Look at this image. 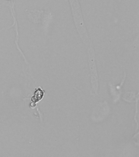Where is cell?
Masks as SVG:
<instances>
[{"mask_svg": "<svg viewBox=\"0 0 139 157\" xmlns=\"http://www.w3.org/2000/svg\"><path fill=\"white\" fill-rule=\"evenodd\" d=\"M35 106H36V105H35V103H31V104H30V106H31V107H32V108H34V107H35Z\"/></svg>", "mask_w": 139, "mask_h": 157, "instance_id": "2", "label": "cell"}, {"mask_svg": "<svg viewBox=\"0 0 139 157\" xmlns=\"http://www.w3.org/2000/svg\"><path fill=\"white\" fill-rule=\"evenodd\" d=\"M44 92L40 88L35 91L34 96L31 98V101L33 102H37L42 99L44 96Z\"/></svg>", "mask_w": 139, "mask_h": 157, "instance_id": "1", "label": "cell"}]
</instances>
